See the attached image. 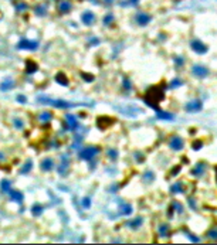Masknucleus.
<instances>
[{"mask_svg": "<svg viewBox=\"0 0 217 245\" xmlns=\"http://www.w3.org/2000/svg\"><path fill=\"white\" fill-rule=\"evenodd\" d=\"M98 147L95 146H87V147H84V149H81L80 150V159H82V160H92L95 156L98 154Z\"/></svg>", "mask_w": 217, "mask_h": 245, "instance_id": "obj_1", "label": "nucleus"}, {"mask_svg": "<svg viewBox=\"0 0 217 245\" xmlns=\"http://www.w3.org/2000/svg\"><path fill=\"white\" fill-rule=\"evenodd\" d=\"M190 47H192V50H193L195 53H197V54H206L207 53V47L201 43L200 40H193V41L190 43Z\"/></svg>", "mask_w": 217, "mask_h": 245, "instance_id": "obj_2", "label": "nucleus"}, {"mask_svg": "<svg viewBox=\"0 0 217 245\" xmlns=\"http://www.w3.org/2000/svg\"><path fill=\"white\" fill-rule=\"evenodd\" d=\"M17 47L20 50H36L38 47V43L37 41H30L27 38H22Z\"/></svg>", "mask_w": 217, "mask_h": 245, "instance_id": "obj_3", "label": "nucleus"}, {"mask_svg": "<svg viewBox=\"0 0 217 245\" xmlns=\"http://www.w3.org/2000/svg\"><path fill=\"white\" fill-rule=\"evenodd\" d=\"M201 108H203V102L200 99H193L189 104H186V111L187 112H199V111H201Z\"/></svg>", "mask_w": 217, "mask_h": 245, "instance_id": "obj_4", "label": "nucleus"}, {"mask_svg": "<svg viewBox=\"0 0 217 245\" xmlns=\"http://www.w3.org/2000/svg\"><path fill=\"white\" fill-rule=\"evenodd\" d=\"M81 22L85 24V26H91L94 22H95V14H94L92 11H89V10H87V11H84L81 14Z\"/></svg>", "mask_w": 217, "mask_h": 245, "instance_id": "obj_5", "label": "nucleus"}, {"mask_svg": "<svg viewBox=\"0 0 217 245\" xmlns=\"http://www.w3.org/2000/svg\"><path fill=\"white\" fill-rule=\"evenodd\" d=\"M65 125L68 128V131H75L78 128V120L74 115H67L65 116Z\"/></svg>", "mask_w": 217, "mask_h": 245, "instance_id": "obj_6", "label": "nucleus"}, {"mask_svg": "<svg viewBox=\"0 0 217 245\" xmlns=\"http://www.w3.org/2000/svg\"><path fill=\"white\" fill-rule=\"evenodd\" d=\"M114 123V120L111 119L109 116H99L97 120V125L99 129H107L109 125H112Z\"/></svg>", "mask_w": 217, "mask_h": 245, "instance_id": "obj_7", "label": "nucleus"}, {"mask_svg": "<svg viewBox=\"0 0 217 245\" xmlns=\"http://www.w3.org/2000/svg\"><path fill=\"white\" fill-rule=\"evenodd\" d=\"M192 72H193V75L199 76V78L207 76V74H209L207 68H204L203 65H193V67H192Z\"/></svg>", "mask_w": 217, "mask_h": 245, "instance_id": "obj_8", "label": "nucleus"}, {"mask_svg": "<svg viewBox=\"0 0 217 245\" xmlns=\"http://www.w3.org/2000/svg\"><path fill=\"white\" fill-rule=\"evenodd\" d=\"M169 146H170V149H173V150H182L183 149V140L179 136H174L170 139Z\"/></svg>", "mask_w": 217, "mask_h": 245, "instance_id": "obj_9", "label": "nucleus"}, {"mask_svg": "<svg viewBox=\"0 0 217 245\" xmlns=\"http://www.w3.org/2000/svg\"><path fill=\"white\" fill-rule=\"evenodd\" d=\"M151 19L152 17L149 16V14H146V13H138L136 14V23L139 26H146L148 23L151 22Z\"/></svg>", "mask_w": 217, "mask_h": 245, "instance_id": "obj_10", "label": "nucleus"}, {"mask_svg": "<svg viewBox=\"0 0 217 245\" xmlns=\"http://www.w3.org/2000/svg\"><path fill=\"white\" fill-rule=\"evenodd\" d=\"M63 162L60 163V167H58V173H60L61 176H67V173H68V169H70V162L67 160V156H63Z\"/></svg>", "mask_w": 217, "mask_h": 245, "instance_id": "obj_11", "label": "nucleus"}, {"mask_svg": "<svg viewBox=\"0 0 217 245\" xmlns=\"http://www.w3.org/2000/svg\"><path fill=\"white\" fill-rule=\"evenodd\" d=\"M40 166H41V169H43L44 172H51V170L54 169V160L47 157V159H44L43 162H41Z\"/></svg>", "mask_w": 217, "mask_h": 245, "instance_id": "obj_12", "label": "nucleus"}, {"mask_svg": "<svg viewBox=\"0 0 217 245\" xmlns=\"http://www.w3.org/2000/svg\"><path fill=\"white\" fill-rule=\"evenodd\" d=\"M71 7H72V4H71L70 0H61L58 3V11L60 13H68L71 10Z\"/></svg>", "mask_w": 217, "mask_h": 245, "instance_id": "obj_13", "label": "nucleus"}, {"mask_svg": "<svg viewBox=\"0 0 217 245\" xmlns=\"http://www.w3.org/2000/svg\"><path fill=\"white\" fill-rule=\"evenodd\" d=\"M13 87H14V81L11 78H6L4 81L1 82V85H0V89L1 91H10Z\"/></svg>", "mask_w": 217, "mask_h": 245, "instance_id": "obj_14", "label": "nucleus"}, {"mask_svg": "<svg viewBox=\"0 0 217 245\" xmlns=\"http://www.w3.org/2000/svg\"><path fill=\"white\" fill-rule=\"evenodd\" d=\"M9 194H10V198L13 200V201H16V203H22L23 201V194L20 193V191L10 190L9 191Z\"/></svg>", "mask_w": 217, "mask_h": 245, "instance_id": "obj_15", "label": "nucleus"}, {"mask_svg": "<svg viewBox=\"0 0 217 245\" xmlns=\"http://www.w3.org/2000/svg\"><path fill=\"white\" fill-rule=\"evenodd\" d=\"M55 81L58 82L60 85H64V87H67V85H68V78L65 76L64 72H58V74L55 75Z\"/></svg>", "mask_w": 217, "mask_h": 245, "instance_id": "obj_16", "label": "nucleus"}, {"mask_svg": "<svg viewBox=\"0 0 217 245\" xmlns=\"http://www.w3.org/2000/svg\"><path fill=\"white\" fill-rule=\"evenodd\" d=\"M26 71H27V74H34L37 71V64L31 60H27V62H26Z\"/></svg>", "mask_w": 217, "mask_h": 245, "instance_id": "obj_17", "label": "nucleus"}, {"mask_svg": "<svg viewBox=\"0 0 217 245\" xmlns=\"http://www.w3.org/2000/svg\"><path fill=\"white\" fill-rule=\"evenodd\" d=\"M51 118H53V114L48 112V111H44V112H41V114L38 115V120L40 122H50Z\"/></svg>", "mask_w": 217, "mask_h": 245, "instance_id": "obj_18", "label": "nucleus"}, {"mask_svg": "<svg viewBox=\"0 0 217 245\" xmlns=\"http://www.w3.org/2000/svg\"><path fill=\"white\" fill-rule=\"evenodd\" d=\"M142 223H143V220H142L141 217H138V218H135V220H132V221H129L128 223V225H129L130 228H133V229H136V228H139L142 225Z\"/></svg>", "mask_w": 217, "mask_h": 245, "instance_id": "obj_19", "label": "nucleus"}, {"mask_svg": "<svg viewBox=\"0 0 217 245\" xmlns=\"http://www.w3.org/2000/svg\"><path fill=\"white\" fill-rule=\"evenodd\" d=\"M157 118L159 119H165V120H172L173 119V115L169 114V112H162V111L157 109Z\"/></svg>", "mask_w": 217, "mask_h": 245, "instance_id": "obj_20", "label": "nucleus"}, {"mask_svg": "<svg viewBox=\"0 0 217 245\" xmlns=\"http://www.w3.org/2000/svg\"><path fill=\"white\" fill-rule=\"evenodd\" d=\"M10 184H11L10 180H7V179L1 180V183H0V186H1V187H0L1 191H3V193H9V191H10Z\"/></svg>", "mask_w": 217, "mask_h": 245, "instance_id": "obj_21", "label": "nucleus"}, {"mask_svg": "<svg viewBox=\"0 0 217 245\" xmlns=\"http://www.w3.org/2000/svg\"><path fill=\"white\" fill-rule=\"evenodd\" d=\"M41 212H43V207L40 206V204H34L31 207V214L34 217H38V215H41Z\"/></svg>", "mask_w": 217, "mask_h": 245, "instance_id": "obj_22", "label": "nucleus"}, {"mask_svg": "<svg viewBox=\"0 0 217 245\" xmlns=\"http://www.w3.org/2000/svg\"><path fill=\"white\" fill-rule=\"evenodd\" d=\"M203 172H204V164H203V163H199L195 169L192 170V173H193L195 176H201V174H203Z\"/></svg>", "mask_w": 217, "mask_h": 245, "instance_id": "obj_23", "label": "nucleus"}, {"mask_svg": "<svg viewBox=\"0 0 217 245\" xmlns=\"http://www.w3.org/2000/svg\"><path fill=\"white\" fill-rule=\"evenodd\" d=\"M168 231H169V225H168V224H162V225L159 227V234H160V237H163V238H165V237H168V234H169Z\"/></svg>", "mask_w": 217, "mask_h": 245, "instance_id": "obj_24", "label": "nucleus"}, {"mask_svg": "<svg viewBox=\"0 0 217 245\" xmlns=\"http://www.w3.org/2000/svg\"><path fill=\"white\" fill-rule=\"evenodd\" d=\"M36 13H37L38 16H44L45 13H47V6L45 4H38L36 7Z\"/></svg>", "mask_w": 217, "mask_h": 245, "instance_id": "obj_25", "label": "nucleus"}, {"mask_svg": "<svg viewBox=\"0 0 217 245\" xmlns=\"http://www.w3.org/2000/svg\"><path fill=\"white\" fill-rule=\"evenodd\" d=\"M170 191L172 193H183V187H182V183H176V184H173L172 187H170Z\"/></svg>", "mask_w": 217, "mask_h": 245, "instance_id": "obj_26", "label": "nucleus"}, {"mask_svg": "<svg viewBox=\"0 0 217 245\" xmlns=\"http://www.w3.org/2000/svg\"><path fill=\"white\" fill-rule=\"evenodd\" d=\"M31 169H33V163L31 162H27V163L23 166V169L20 170V174H26V173H28Z\"/></svg>", "mask_w": 217, "mask_h": 245, "instance_id": "obj_27", "label": "nucleus"}, {"mask_svg": "<svg viewBox=\"0 0 217 245\" xmlns=\"http://www.w3.org/2000/svg\"><path fill=\"white\" fill-rule=\"evenodd\" d=\"M112 22H114V16L112 14H107V16L104 17V24L105 26H109Z\"/></svg>", "mask_w": 217, "mask_h": 245, "instance_id": "obj_28", "label": "nucleus"}, {"mask_svg": "<svg viewBox=\"0 0 217 245\" xmlns=\"http://www.w3.org/2000/svg\"><path fill=\"white\" fill-rule=\"evenodd\" d=\"M82 207L84 208L91 207V198H89V197H84V198H82Z\"/></svg>", "mask_w": 217, "mask_h": 245, "instance_id": "obj_29", "label": "nucleus"}, {"mask_svg": "<svg viewBox=\"0 0 217 245\" xmlns=\"http://www.w3.org/2000/svg\"><path fill=\"white\" fill-rule=\"evenodd\" d=\"M108 156L112 159V160H115V159H118V152H116L115 149H109V150H108Z\"/></svg>", "mask_w": 217, "mask_h": 245, "instance_id": "obj_30", "label": "nucleus"}, {"mask_svg": "<svg viewBox=\"0 0 217 245\" xmlns=\"http://www.w3.org/2000/svg\"><path fill=\"white\" fill-rule=\"evenodd\" d=\"M180 85H182V79H179V78H176V79H173L170 82V88H177Z\"/></svg>", "mask_w": 217, "mask_h": 245, "instance_id": "obj_31", "label": "nucleus"}, {"mask_svg": "<svg viewBox=\"0 0 217 245\" xmlns=\"http://www.w3.org/2000/svg\"><path fill=\"white\" fill-rule=\"evenodd\" d=\"M27 7H28V6L26 4V3H17V4H16V10L23 11V10H27Z\"/></svg>", "mask_w": 217, "mask_h": 245, "instance_id": "obj_32", "label": "nucleus"}, {"mask_svg": "<svg viewBox=\"0 0 217 245\" xmlns=\"http://www.w3.org/2000/svg\"><path fill=\"white\" fill-rule=\"evenodd\" d=\"M23 125H24V123H23L22 119H19V118L14 119V126H16L17 129H23Z\"/></svg>", "mask_w": 217, "mask_h": 245, "instance_id": "obj_33", "label": "nucleus"}, {"mask_svg": "<svg viewBox=\"0 0 217 245\" xmlns=\"http://www.w3.org/2000/svg\"><path fill=\"white\" fill-rule=\"evenodd\" d=\"M124 88L126 89V91H129L130 88H132V85H130V81L128 79V78H124Z\"/></svg>", "mask_w": 217, "mask_h": 245, "instance_id": "obj_34", "label": "nucleus"}, {"mask_svg": "<svg viewBox=\"0 0 217 245\" xmlns=\"http://www.w3.org/2000/svg\"><path fill=\"white\" fill-rule=\"evenodd\" d=\"M16 99L19 101V102H22V104H26V102H27V98H26L24 95H17Z\"/></svg>", "mask_w": 217, "mask_h": 245, "instance_id": "obj_35", "label": "nucleus"}, {"mask_svg": "<svg viewBox=\"0 0 217 245\" xmlns=\"http://www.w3.org/2000/svg\"><path fill=\"white\" fill-rule=\"evenodd\" d=\"M173 207H176V211H177V212L183 211V206H182V204H179V203H173Z\"/></svg>", "mask_w": 217, "mask_h": 245, "instance_id": "obj_36", "label": "nucleus"}, {"mask_svg": "<svg viewBox=\"0 0 217 245\" xmlns=\"http://www.w3.org/2000/svg\"><path fill=\"white\" fill-rule=\"evenodd\" d=\"M174 62H176V65H183V62H185V61H183V58H182V57H176V58H174Z\"/></svg>", "mask_w": 217, "mask_h": 245, "instance_id": "obj_37", "label": "nucleus"}, {"mask_svg": "<svg viewBox=\"0 0 217 245\" xmlns=\"http://www.w3.org/2000/svg\"><path fill=\"white\" fill-rule=\"evenodd\" d=\"M153 177H155V176H153V173H151V172H148V173H145V180H153Z\"/></svg>", "mask_w": 217, "mask_h": 245, "instance_id": "obj_38", "label": "nucleus"}, {"mask_svg": "<svg viewBox=\"0 0 217 245\" xmlns=\"http://www.w3.org/2000/svg\"><path fill=\"white\" fill-rule=\"evenodd\" d=\"M201 146H203V143H201V142H196L195 145H193V149H195V150H199Z\"/></svg>", "mask_w": 217, "mask_h": 245, "instance_id": "obj_39", "label": "nucleus"}, {"mask_svg": "<svg viewBox=\"0 0 217 245\" xmlns=\"http://www.w3.org/2000/svg\"><path fill=\"white\" fill-rule=\"evenodd\" d=\"M209 235H210V238H214V240H217V229H213L212 232H209Z\"/></svg>", "mask_w": 217, "mask_h": 245, "instance_id": "obj_40", "label": "nucleus"}, {"mask_svg": "<svg viewBox=\"0 0 217 245\" xmlns=\"http://www.w3.org/2000/svg\"><path fill=\"white\" fill-rule=\"evenodd\" d=\"M82 78H84V79H87V81H89V82H91V81H92V79H94V76H91V75H87V74H85V72H84V74H82Z\"/></svg>", "mask_w": 217, "mask_h": 245, "instance_id": "obj_41", "label": "nucleus"}, {"mask_svg": "<svg viewBox=\"0 0 217 245\" xmlns=\"http://www.w3.org/2000/svg\"><path fill=\"white\" fill-rule=\"evenodd\" d=\"M97 44H99V40L98 38H92L91 40V45H97Z\"/></svg>", "mask_w": 217, "mask_h": 245, "instance_id": "obj_42", "label": "nucleus"}, {"mask_svg": "<svg viewBox=\"0 0 217 245\" xmlns=\"http://www.w3.org/2000/svg\"><path fill=\"white\" fill-rule=\"evenodd\" d=\"M138 1H139V0H129V3H130V4H133V6L138 4Z\"/></svg>", "mask_w": 217, "mask_h": 245, "instance_id": "obj_43", "label": "nucleus"}, {"mask_svg": "<svg viewBox=\"0 0 217 245\" xmlns=\"http://www.w3.org/2000/svg\"><path fill=\"white\" fill-rule=\"evenodd\" d=\"M105 1H108V3H111V1H112V0H105Z\"/></svg>", "mask_w": 217, "mask_h": 245, "instance_id": "obj_44", "label": "nucleus"}]
</instances>
